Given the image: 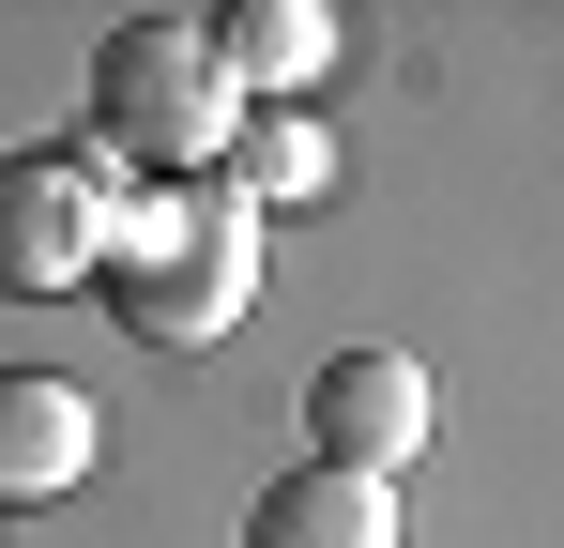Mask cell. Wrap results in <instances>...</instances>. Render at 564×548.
Here are the masks:
<instances>
[{
	"mask_svg": "<svg viewBox=\"0 0 564 548\" xmlns=\"http://www.w3.org/2000/svg\"><path fill=\"white\" fill-rule=\"evenodd\" d=\"M93 305L138 351H214L245 305H260V213L229 183H122V229H107Z\"/></svg>",
	"mask_w": 564,
	"mask_h": 548,
	"instance_id": "6da1fadb",
	"label": "cell"
},
{
	"mask_svg": "<svg viewBox=\"0 0 564 548\" xmlns=\"http://www.w3.org/2000/svg\"><path fill=\"white\" fill-rule=\"evenodd\" d=\"M77 122H93V168L107 183H214L245 91L214 77V31H198V15H122V31L93 46Z\"/></svg>",
	"mask_w": 564,
	"mask_h": 548,
	"instance_id": "7a4b0ae2",
	"label": "cell"
},
{
	"mask_svg": "<svg viewBox=\"0 0 564 548\" xmlns=\"http://www.w3.org/2000/svg\"><path fill=\"white\" fill-rule=\"evenodd\" d=\"M107 229H122V183L93 153H0V289L15 305H62V289H93L107 274Z\"/></svg>",
	"mask_w": 564,
	"mask_h": 548,
	"instance_id": "3957f363",
	"label": "cell"
},
{
	"mask_svg": "<svg viewBox=\"0 0 564 548\" xmlns=\"http://www.w3.org/2000/svg\"><path fill=\"white\" fill-rule=\"evenodd\" d=\"M427 427H443V381H427L412 351H336L321 381H305V457H321V472L397 487V472L427 457Z\"/></svg>",
	"mask_w": 564,
	"mask_h": 548,
	"instance_id": "277c9868",
	"label": "cell"
},
{
	"mask_svg": "<svg viewBox=\"0 0 564 548\" xmlns=\"http://www.w3.org/2000/svg\"><path fill=\"white\" fill-rule=\"evenodd\" d=\"M93 472V396L62 365H0V503H62Z\"/></svg>",
	"mask_w": 564,
	"mask_h": 548,
	"instance_id": "5b68a950",
	"label": "cell"
},
{
	"mask_svg": "<svg viewBox=\"0 0 564 548\" xmlns=\"http://www.w3.org/2000/svg\"><path fill=\"white\" fill-rule=\"evenodd\" d=\"M245 548H397V487H367V472H275L260 503H245Z\"/></svg>",
	"mask_w": 564,
	"mask_h": 548,
	"instance_id": "8992f818",
	"label": "cell"
},
{
	"mask_svg": "<svg viewBox=\"0 0 564 548\" xmlns=\"http://www.w3.org/2000/svg\"><path fill=\"white\" fill-rule=\"evenodd\" d=\"M198 31H214V77L260 91V107H290V91L336 62V15H321V0H229V15H198Z\"/></svg>",
	"mask_w": 564,
	"mask_h": 548,
	"instance_id": "52a82bcc",
	"label": "cell"
},
{
	"mask_svg": "<svg viewBox=\"0 0 564 548\" xmlns=\"http://www.w3.org/2000/svg\"><path fill=\"white\" fill-rule=\"evenodd\" d=\"M229 198H245V213H275V198H321V183H336V138H321V122H305V107H245V122H229Z\"/></svg>",
	"mask_w": 564,
	"mask_h": 548,
	"instance_id": "ba28073f",
	"label": "cell"
}]
</instances>
